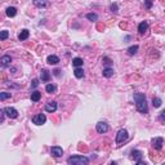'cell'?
I'll use <instances>...</instances> for the list:
<instances>
[{"instance_id": "obj_25", "label": "cell", "mask_w": 165, "mask_h": 165, "mask_svg": "<svg viewBox=\"0 0 165 165\" xmlns=\"http://www.w3.org/2000/svg\"><path fill=\"white\" fill-rule=\"evenodd\" d=\"M8 36H9V32H8L7 30H4V31L0 32V40H1V41H4Z\"/></svg>"}, {"instance_id": "obj_1", "label": "cell", "mask_w": 165, "mask_h": 165, "mask_svg": "<svg viewBox=\"0 0 165 165\" xmlns=\"http://www.w3.org/2000/svg\"><path fill=\"white\" fill-rule=\"evenodd\" d=\"M134 101H136V107L141 113H148V106H147L146 95L142 93H134Z\"/></svg>"}, {"instance_id": "obj_29", "label": "cell", "mask_w": 165, "mask_h": 165, "mask_svg": "<svg viewBox=\"0 0 165 165\" xmlns=\"http://www.w3.org/2000/svg\"><path fill=\"white\" fill-rule=\"evenodd\" d=\"M38 85H39V79H34V80H32L31 86H32V88H36Z\"/></svg>"}, {"instance_id": "obj_18", "label": "cell", "mask_w": 165, "mask_h": 165, "mask_svg": "<svg viewBox=\"0 0 165 165\" xmlns=\"http://www.w3.org/2000/svg\"><path fill=\"white\" fill-rule=\"evenodd\" d=\"M40 98H41V93H40V92L35 91V92L31 93V101H32V102H38L39 100H40Z\"/></svg>"}, {"instance_id": "obj_22", "label": "cell", "mask_w": 165, "mask_h": 165, "mask_svg": "<svg viewBox=\"0 0 165 165\" xmlns=\"http://www.w3.org/2000/svg\"><path fill=\"white\" fill-rule=\"evenodd\" d=\"M152 106H154L155 109H159V107L161 106V100L160 98H157V97L154 98V100H152Z\"/></svg>"}, {"instance_id": "obj_11", "label": "cell", "mask_w": 165, "mask_h": 165, "mask_svg": "<svg viewBox=\"0 0 165 165\" xmlns=\"http://www.w3.org/2000/svg\"><path fill=\"white\" fill-rule=\"evenodd\" d=\"M147 29H148V22L143 21V22H141L139 26H138V32H139V34H145L147 31Z\"/></svg>"}, {"instance_id": "obj_31", "label": "cell", "mask_w": 165, "mask_h": 165, "mask_svg": "<svg viewBox=\"0 0 165 165\" xmlns=\"http://www.w3.org/2000/svg\"><path fill=\"white\" fill-rule=\"evenodd\" d=\"M103 61H104V63H106V65H110L111 63V61L107 58V57H103Z\"/></svg>"}, {"instance_id": "obj_16", "label": "cell", "mask_w": 165, "mask_h": 165, "mask_svg": "<svg viewBox=\"0 0 165 165\" xmlns=\"http://www.w3.org/2000/svg\"><path fill=\"white\" fill-rule=\"evenodd\" d=\"M47 62H48L49 65H57V63L59 62V58H58L57 56H49V57L47 58Z\"/></svg>"}, {"instance_id": "obj_8", "label": "cell", "mask_w": 165, "mask_h": 165, "mask_svg": "<svg viewBox=\"0 0 165 165\" xmlns=\"http://www.w3.org/2000/svg\"><path fill=\"white\" fill-rule=\"evenodd\" d=\"M50 154H52V156H54V157H61L63 155V150L59 146H53L50 148Z\"/></svg>"}, {"instance_id": "obj_3", "label": "cell", "mask_w": 165, "mask_h": 165, "mask_svg": "<svg viewBox=\"0 0 165 165\" xmlns=\"http://www.w3.org/2000/svg\"><path fill=\"white\" fill-rule=\"evenodd\" d=\"M128 132L125 130V129H120L118 132V134H116V145L120 146L123 142H125V141L128 139Z\"/></svg>"}, {"instance_id": "obj_7", "label": "cell", "mask_w": 165, "mask_h": 165, "mask_svg": "<svg viewBox=\"0 0 165 165\" xmlns=\"http://www.w3.org/2000/svg\"><path fill=\"white\" fill-rule=\"evenodd\" d=\"M95 129H97V132L100 134H103V133H106V132H109V125L104 121H100L97 124V127H95Z\"/></svg>"}, {"instance_id": "obj_34", "label": "cell", "mask_w": 165, "mask_h": 165, "mask_svg": "<svg viewBox=\"0 0 165 165\" xmlns=\"http://www.w3.org/2000/svg\"><path fill=\"white\" fill-rule=\"evenodd\" d=\"M136 165H147V164L145 163V161H138V163H137Z\"/></svg>"}, {"instance_id": "obj_35", "label": "cell", "mask_w": 165, "mask_h": 165, "mask_svg": "<svg viewBox=\"0 0 165 165\" xmlns=\"http://www.w3.org/2000/svg\"><path fill=\"white\" fill-rule=\"evenodd\" d=\"M110 165H116V163H115V161H112V163H111Z\"/></svg>"}, {"instance_id": "obj_14", "label": "cell", "mask_w": 165, "mask_h": 165, "mask_svg": "<svg viewBox=\"0 0 165 165\" xmlns=\"http://www.w3.org/2000/svg\"><path fill=\"white\" fill-rule=\"evenodd\" d=\"M30 36V31H29V30H22V31H21L19 32V35H18V39H19V40L21 41H23V40H26V39H27Z\"/></svg>"}, {"instance_id": "obj_21", "label": "cell", "mask_w": 165, "mask_h": 165, "mask_svg": "<svg viewBox=\"0 0 165 165\" xmlns=\"http://www.w3.org/2000/svg\"><path fill=\"white\" fill-rule=\"evenodd\" d=\"M138 49H139V47H138V45H132L130 48H128V54L134 56L138 52Z\"/></svg>"}, {"instance_id": "obj_23", "label": "cell", "mask_w": 165, "mask_h": 165, "mask_svg": "<svg viewBox=\"0 0 165 165\" xmlns=\"http://www.w3.org/2000/svg\"><path fill=\"white\" fill-rule=\"evenodd\" d=\"M45 91L48 93H54L56 92V85H53V84H47Z\"/></svg>"}, {"instance_id": "obj_13", "label": "cell", "mask_w": 165, "mask_h": 165, "mask_svg": "<svg viewBox=\"0 0 165 165\" xmlns=\"http://www.w3.org/2000/svg\"><path fill=\"white\" fill-rule=\"evenodd\" d=\"M50 80V74L47 70H41V81L43 83H48Z\"/></svg>"}, {"instance_id": "obj_28", "label": "cell", "mask_w": 165, "mask_h": 165, "mask_svg": "<svg viewBox=\"0 0 165 165\" xmlns=\"http://www.w3.org/2000/svg\"><path fill=\"white\" fill-rule=\"evenodd\" d=\"M111 12H113V13H116V12H118V4H115V3H113V4H111Z\"/></svg>"}, {"instance_id": "obj_36", "label": "cell", "mask_w": 165, "mask_h": 165, "mask_svg": "<svg viewBox=\"0 0 165 165\" xmlns=\"http://www.w3.org/2000/svg\"><path fill=\"white\" fill-rule=\"evenodd\" d=\"M163 165H165V163H164V164H163Z\"/></svg>"}, {"instance_id": "obj_24", "label": "cell", "mask_w": 165, "mask_h": 165, "mask_svg": "<svg viewBox=\"0 0 165 165\" xmlns=\"http://www.w3.org/2000/svg\"><path fill=\"white\" fill-rule=\"evenodd\" d=\"M10 97H12L10 93H7V92L0 93V101H5L7 98H10Z\"/></svg>"}, {"instance_id": "obj_6", "label": "cell", "mask_w": 165, "mask_h": 165, "mask_svg": "<svg viewBox=\"0 0 165 165\" xmlns=\"http://www.w3.org/2000/svg\"><path fill=\"white\" fill-rule=\"evenodd\" d=\"M151 143L155 150H161L163 148V145H164V139L161 137H156V138H152Z\"/></svg>"}, {"instance_id": "obj_12", "label": "cell", "mask_w": 165, "mask_h": 165, "mask_svg": "<svg viewBox=\"0 0 165 165\" xmlns=\"http://www.w3.org/2000/svg\"><path fill=\"white\" fill-rule=\"evenodd\" d=\"M142 151H139V150H133V151L130 152V157L132 159H136V160H139L141 157H142Z\"/></svg>"}, {"instance_id": "obj_30", "label": "cell", "mask_w": 165, "mask_h": 165, "mask_svg": "<svg viewBox=\"0 0 165 165\" xmlns=\"http://www.w3.org/2000/svg\"><path fill=\"white\" fill-rule=\"evenodd\" d=\"M160 120H165V110L161 111V113H160Z\"/></svg>"}, {"instance_id": "obj_10", "label": "cell", "mask_w": 165, "mask_h": 165, "mask_svg": "<svg viewBox=\"0 0 165 165\" xmlns=\"http://www.w3.org/2000/svg\"><path fill=\"white\" fill-rule=\"evenodd\" d=\"M0 62H1V66H3V67H7V66L10 65L12 57H10V56H3L1 59H0Z\"/></svg>"}, {"instance_id": "obj_19", "label": "cell", "mask_w": 165, "mask_h": 165, "mask_svg": "<svg viewBox=\"0 0 165 165\" xmlns=\"http://www.w3.org/2000/svg\"><path fill=\"white\" fill-rule=\"evenodd\" d=\"M84 63V61H83V58H80V57H76V58H74L72 59V66H75V67H80V66H83Z\"/></svg>"}, {"instance_id": "obj_9", "label": "cell", "mask_w": 165, "mask_h": 165, "mask_svg": "<svg viewBox=\"0 0 165 165\" xmlns=\"http://www.w3.org/2000/svg\"><path fill=\"white\" fill-rule=\"evenodd\" d=\"M57 110V102L52 101V102H48L45 104V111L47 112H54Z\"/></svg>"}, {"instance_id": "obj_33", "label": "cell", "mask_w": 165, "mask_h": 165, "mask_svg": "<svg viewBox=\"0 0 165 165\" xmlns=\"http://www.w3.org/2000/svg\"><path fill=\"white\" fill-rule=\"evenodd\" d=\"M53 72H54L56 76H59V72H61V71H59V70H54V71H53Z\"/></svg>"}, {"instance_id": "obj_2", "label": "cell", "mask_w": 165, "mask_h": 165, "mask_svg": "<svg viewBox=\"0 0 165 165\" xmlns=\"http://www.w3.org/2000/svg\"><path fill=\"white\" fill-rule=\"evenodd\" d=\"M67 163L68 165H88L89 159L83 155H75L67 159Z\"/></svg>"}, {"instance_id": "obj_20", "label": "cell", "mask_w": 165, "mask_h": 165, "mask_svg": "<svg viewBox=\"0 0 165 165\" xmlns=\"http://www.w3.org/2000/svg\"><path fill=\"white\" fill-rule=\"evenodd\" d=\"M74 75L77 77V79H81V77H84V71H83V68H80V67L75 68Z\"/></svg>"}, {"instance_id": "obj_5", "label": "cell", "mask_w": 165, "mask_h": 165, "mask_svg": "<svg viewBox=\"0 0 165 165\" xmlns=\"http://www.w3.org/2000/svg\"><path fill=\"white\" fill-rule=\"evenodd\" d=\"M45 121H47V116L44 113H38V115H35L32 118V123L36 125H43L45 124Z\"/></svg>"}, {"instance_id": "obj_27", "label": "cell", "mask_w": 165, "mask_h": 165, "mask_svg": "<svg viewBox=\"0 0 165 165\" xmlns=\"http://www.w3.org/2000/svg\"><path fill=\"white\" fill-rule=\"evenodd\" d=\"M34 4H35V5H38V7H45L47 3H45V1H38V0H35Z\"/></svg>"}, {"instance_id": "obj_17", "label": "cell", "mask_w": 165, "mask_h": 165, "mask_svg": "<svg viewBox=\"0 0 165 165\" xmlns=\"http://www.w3.org/2000/svg\"><path fill=\"white\" fill-rule=\"evenodd\" d=\"M5 13H7L8 17H14L17 14V9L14 7H8L7 10H5Z\"/></svg>"}, {"instance_id": "obj_32", "label": "cell", "mask_w": 165, "mask_h": 165, "mask_svg": "<svg viewBox=\"0 0 165 165\" xmlns=\"http://www.w3.org/2000/svg\"><path fill=\"white\" fill-rule=\"evenodd\" d=\"M145 5H146L147 8H151L152 7V3L151 1H145Z\"/></svg>"}, {"instance_id": "obj_15", "label": "cell", "mask_w": 165, "mask_h": 165, "mask_svg": "<svg viewBox=\"0 0 165 165\" xmlns=\"http://www.w3.org/2000/svg\"><path fill=\"white\" fill-rule=\"evenodd\" d=\"M102 75H103L104 77H111V76H113V68H111V67L103 68V72H102Z\"/></svg>"}, {"instance_id": "obj_4", "label": "cell", "mask_w": 165, "mask_h": 165, "mask_svg": "<svg viewBox=\"0 0 165 165\" xmlns=\"http://www.w3.org/2000/svg\"><path fill=\"white\" fill-rule=\"evenodd\" d=\"M5 112V115L8 116L9 119H16L18 118V111H17L14 107H5V109H3Z\"/></svg>"}, {"instance_id": "obj_26", "label": "cell", "mask_w": 165, "mask_h": 165, "mask_svg": "<svg viewBox=\"0 0 165 165\" xmlns=\"http://www.w3.org/2000/svg\"><path fill=\"white\" fill-rule=\"evenodd\" d=\"M86 18H88L89 21H97L98 16L95 13H88V14H86Z\"/></svg>"}]
</instances>
